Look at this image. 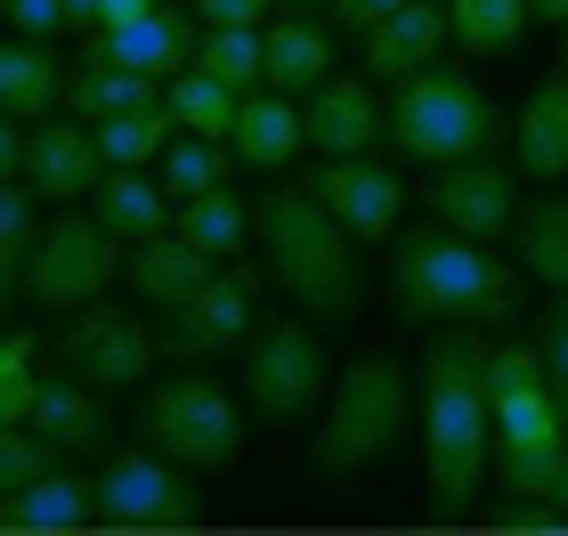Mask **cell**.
I'll list each match as a JSON object with an SVG mask.
<instances>
[{
    "label": "cell",
    "mask_w": 568,
    "mask_h": 536,
    "mask_svg": "<svg viewBox=\"0 0 568 536\" xmlns=\"http://www.w3.org/2000/svg\"><path fill=\"white\" fill-rule=\"evenodd\" d=\"M479 366H487V325L471 317H447L423 350V472H430V513L463 520L479 496L487 464H496V406L479 391Z\"/></svg>",
    "instance_id": "obj_1"
},
{
    "label": "cell",
    "mask_w": 568,
    "mask_h": 536,
    "mask_svg": "<svg viewBox=\"0 0 568 536\" xmlns=\"http://www.w3.org/2000/svg\"><path fill=\"white\" fill-rule=\"evenodd\" d=\"M252 236H261V261H268V285L308 310L317 325H349L366 310V252L342 220L317 203L308 179H284L252 203Z\"/></svg>",
    "instance_id": "obj_2"
},
{
    "label": "cell",
    "mask_w": 568,
    "mask_h": 536,
    "mask_svg": "<svg viewBox=\"0 0 568 536\" xmlns=\"http://www.w3.org/2000/svg\"><path fill=\"white\" fill-rule=\"evenodd\" d=\"M382 293H390L398 317H423V325L471 317V325L496 334V325L520 317V269H511L496 244L455 236L447 220L398 227L390 236V269H382Z\"/></svg>",
    "instance_id": "obj_3"
},
{
    "label": "cell",
    "mask_w": 568,
    "mask_h": 536,
    "mask_svg": "<svg viewBox=\"0 0 568 536\" xmlns=\"http://www.w3.org/2000/svg\"><path fill=\"white\" fill-rule=\"evenodd\" d=\"M415 374L398 366V350H357L342 374H333V398H325V423H317V447H308V479H357L374 472L382 455L406 439L415 423Z\"/></svg>",
    "instance_id": "obj_4"
},
{
    "label": "cell",
    "mask_w": 568,
    "mask_h": 536,
    "mask_svg": "<svg viewBox=\"0 0 568 536\" xmlns=\"http://www.w3.org/2000/svg\"><path fill=\"white\" fill-rule=\"evenodd\" d=\"M139 439L154 455H171V464L220 479V472H236L244 447H252V406L227 391V382H212L203 366H187V374H163V382L139 391Z\"/></svg>",
    "instance_id": "obj_5"
},
{
    "label": "cell",
    "mask_w": 568,
    "mask_h": 536,
    "mask_svg": "<svg viewBox=\"0 0 568 536\" xmlns=\"http://www.w3.org/2000/svg\"><path fill=\"white\" fill-rule=\"evenodd\" d=\"M382 139H390L406 163H463V155H487V146L504 139V122H496V107H487V90L471 82V73L430 58L423 73L390 82Z\"/></svg>",
    "instance_id": "obj_6"
},
{
    "label": "cell",
    "mask_w": 568,
    "mask_h": 536,
    "mask_svg": "<svg viewBox=\"0 0 568 536\" xmlns=\"http://www.w3.org/2000/svg\"><path fill=\"white\" fill-rule=\"evenodd\" d=\"M122 261H131V244H122L90 203H58V220H41L33 252H24V301H41L49 317H65V310H82V301L106 293L122 276Z\"/></svg>",
    "instance_id": "obj_7"
},
{
    "label": "cell",
    "mask_w": 568,
    "mask_h": 536,
    "mask_svg": "<svg viewBox=\"0 0 568 536\" xmlns=\"http://www.w3.org/2000/svg\"><path fill=\"white\" fill-rule=\"evenodd\" d=\"M325 398H333V366H325L317 317L301 310V317L252 325V342H244V406H252V423L293 431L308 415H325Z\"/></svg>",
    "instance_id": "obj_8"
},
{
    "label": "cell",
    "mask_w": 568,
    "mask_h": 536,
    "mask_svg": "<svg viewBox=\"0 0 568 536\" xmlns=\"http://www.w3.org/2000/svg\"><path fill=\"white\" fill-rule=\"evenodd\" d=\"M154 342L139 310H114L106 293L82 301V310H65L58 317V334H49V357H58V374L73 382H90L98 398H139L146 382H154Z\"/></svg>",
    "instance_id": "obj_9"
},
{
    "label": "cell",
    "mask_w": 568,
    "mask_h": 536,
    "mask_svg": "<svg viewBox=\"0 0 568 536\" xmlns=\"http://www.w3.org/2000/svg\"><path fill=\"white\" fill-rule=\"evenodd\" d=\"M90 488H98V528H122V536H163V528H195L203 520V472L154 455L146 439L106 455Z\"/></svg>",
    "instance_id": "obj_10"
},
{
    "label": "cell",
    "mask_w": 568,
    "mask_h": 536,
    "mask_svg": "<svg viewBox=\"0 0 568 536\" xmlns=\"http://www.w3.org/2000/svg\"><path fill=\"white\" fill-rule=\"evenodd\" d=\"M261 285H268V261H220L212 285L171 310L163 350L179 357V366H212V357L244 350L252 325H261Z\"/></svg>",
    "instance_id": "obj_11"
},
{
    "label": "cell",
    "mask_w": 568,
    "mask_h": 536,
    "mask_svg": "<svg viewBox=\"0 0 568 536\" xmlns=\"http://www.w3.org/2000/svg\"><path fill=\"white\" fill-rule=\"evenodd\" d=\"M423 203H430V220H447L455 236H471V244H511V220H520V171H504L496 155L430 163Z\"/></svg>",
    "instance_id": "obj_12"
},
{
    "label": "cell",
    "mask_w": 568,
    "mask_h": 536,
    "mask_svg": "<svg viewBox=\"0 0 568 536\" xmlns=\"http://www.w3.org/2000/svg\"><path fill=\"white\" fill-rule=\"evenodd\" d=\"M308 188H317V203L349 227L357 244H390L406 227V179L390 163H374V155H325L317 171H308Z\"/></svg>",
    "instance_id": "obj_13"
},
{
    "label": "cell",
    "mask_w": 568,
    "mask_h": 536,
    "mask_svg": "<svg viewBox=\"0 0 568 536\" xmlns=\"http://www.w3.org/2000/svg\"><path fill=\"white\" fill-rule=\"evenodd\" d=\"M106 146H98V122H73L65 107L41 114L33 131H24V188L41 203H90V188L106 179Z\"/></svg>",
    "instance_id": "obj_14"
},
{
    "label": "cell",
    "mask_w": 568,
    "mask_h": 536,
    "mask_svg": "<svg viewBox=\"0 0 568 536\" xmlns=\"http://www.w3.org/2000/svg\"><path fill=\"white\" fill-rule=\"evenodd\" d=\"M90 49H98V58H114V65L154 73V82H171V73H187V65H195V49H203V17H195V9H171V0H154L139 24H98Z\"/></svg>",
    "instance_id": "obj_15"
},
{
    "label": "cell",
    "mask_w": 568,
    "mask_h": 536,
    "mask_svg": "<svg viewBox=\"0 0 568 536\" xmlns=\"http://www.w3.org/2000/svg\"><path fill=\"white\" fill-rule=\"evenodd\" d=\"M301 114H308V146H317V155H374L382 146L374 73H325V82L301 98Z\"/></svg>",
    "instance_id": "obj_16"
},
{
    "label": "cell",
    "mask_w": 568,
    "mask_h": 536,
    "mask_svg": "<svg viewBox=\"0 0 568 536\" xmlns=\"http://www.w3.org/2000/svg\"><path fill=\"white\" fill-rule=\"evenodd\" d=\"M447 41H455L447 0H398V9L382 17L374 33H357V58H366V73L390 90V82H406V73H423Z\"/></svg>",
    "instance_id": "obj_17"
},
{
    "label": "cell",
    "mask_w": 568,
    "mask_h": 536,
    "mask_svg": "<svg viewBox=\"0 0 568 536\" xmlns=\"http://www.w3.org/2000/svg\"><path fill=\"white\" fill-rule=\"evenodd\" d=\"M212 252H203V244H187V236H179V227H163V236H139L131 244V261H122V276H131V293L146 301V310H179V301H195L203 285H212Z\"/></svg>",
    "instance_id": "obj_18"
},
{
    "label": "cell",
    "mask_w": 568,
    "mask_h": 536,
    "mask_svg": "<svg viewBox=\"0 0 568 536\" xmlns=\"http://www.w3.org/2000/svg\"><path fill=\"white\" fill-rule=\"evenodd\" d=\"M73 528H98V488L73 464L0 496V536H73Z\"/></svg>",
    "instance_id": "obj_19"
},
{
    "label": "cell",
    "mask_w": 568,
    "mask_h": 536,
    "mask_svg": "<svg viewBox=\"0 0 568 536\" xmlns=\"http://www.w3.org/2000/svg\"><path fill=\"white\" fill-rule=\"evenodd\" d=\"M236 163L244 171H284L308 146V114H301V98H284V90H244V114H236Z\"/></svg>",
    "instance_id": "obj_20"
},
{
    "label": "cell",
    "mask_w": 568,
    "mask_h": 536,
    "mask_svg": "<svg viewBox=\"0 0 568 536\" xmlns=\"http://www.w3.org/2000/svg\"><path fill=\"white\" fill-rule=\"evenodd\" d=\"M511 146H520V171L536 179V188L568 179V65L545 73V82L528 90L520 122H511Z\"/></svg>",
    "instance_id": "obj_21"
},
{
    "label": "cell",
    "mask_w": 568,
    "mask_h": 536,
    "mask_svg": "<svg viewBox=\"0 0 568 536\" xmlns=\"http://www.w3.org/2000/svg\"><path fill=\"white\" fill-rule=\"evenodd\" d=\"M33 431H49V439H58L73 464H82V455H98L114 439V423H106V398L90 391V382H73V374H58L49 366L41 374V398H33Z\"/></svg>",
    "instance_id": "obj_22"
},
{
    "label": "cell",
    "mask_w": 568,
    "mask_h": 536,
    "mask_svg": "<svg viewBox=\"0 0 568 536\" xmlns=\"http://www.w3.org/2000/svg\"><path fill=\"white\" fill-rule=\"evenodd\" d=\"M90 212L106 220L122 244H139V236H163V227L179 220V203H171L163 179H146V171H131V163H114V171L90 188Z\"/></svg>",
    "instance_id": "obj_23"
},
{
    "label": "cell",
    "mask_w": 568,
    "mask_h": 536,
    "mask_svg": "<svg viewBox=\"0 0 568 536\" xmlns=\"http://www.w3.org/2000/svg\"><path fill=\"white\" fill-rule=\"evenodd\" d=\"M0 107H9L17 122H41V114L65 107V65H58L49 41H33V33L0 41Z\"/></svg>",
    "instance_id": "obj_24"
},
{
    "label": "cell",
    "mask_w": 568,
    "mask_h": 536,
    "mask_svg": "<svg viewBox=\"0 0 568 536\" xmlns=\"http://www.w3.org/2000/svg\"><path fill=\"white\" fill-rule=\"evenodd\" d=\"M146 98H163V90H154V73L114 65V58H98V49H82V65L65 73V114H73V122L131 114V107H146Z\"/></svg>",
    "instance_id": "obj_25"
},
{
    "label": "cell",
    "mask_w": 568,
    "mask_h": 536,
    "mask_svg": "<svg viewBox=\"0 0 568 536\" xmlns=\"http://www.w3.org/2000/svg\"><path fill=\"white\" fill-rule=\"evenodd\" d=\"M511 252L545 293H568V195H528L511 220Z\"/></svg>",
    "instance_id": "obj_26"
},
{
    "label": "cell",
    "mask_w": 568,
    "mask_h": 536,
    "mask_svg": "<svg viewBox=\"0 0 568 536\" xmlns=\"http://www.w3.org/2000/svg\"><path fill=\"white\" fill-rule=\"evenodd\" d=\"M560 455H568V431H496V488L504 496H536L552 504V479H560Z\"/></svg>",
    "instance_id": "obj_27"
},
{
    "label": "cell",
    "mask_w": 568,
    "mask_h": 536,
    "mask_svg": "<svg viewBox=\"0 0 568 536\" xmlns=\"http://www.w3.org/2000/svg\"><path fill=\"white\" fill-rule=\"evenodd\" d=\"M333 73V33L317 17H284V24H268V90H284V98H308Z\"/></svg>",
    "instance_id": "obj_28"
},
{
    "label": "cell",
    "mask_w": 568,
    "mask_h": 536,
    "mask_svg": "<svg viewBox=\"0 0 568 536\" xmlns=\"http://www.w3.org/2000/svg\"><path fill=\"white\" fill-rule=\"evenodd\" d=\"M179 236H187V244H203V252H212V261H236V252L252 244V203L236 195V188H203V195H187V203H179Z\"/></svg>",
    "instance_id": "obj_29"
},
{
    "label": "cell",
    "mask_w": 568,
    "mask_h": 536,
    "mask_svg": "<svg viewBox=\"0 0 568 536\" xmlns=\"http://www.w3.org/2000/svg\"><path fill=\"white\" fill-rule=\"evenodd\" d=\"M447 24L463 41V58H511L528 41V0H447Z\"/></svg>",
    "instance_id": "obj_30"
},
{
    "label": "cell",
    "mask_w": 568,
    "mask_h": 536,
    "mask_svg": "<svg viewBox=\"0 0 568 536\" xmlns=\"http://www.w3.org/2000/svg\"><path fill=\"white\" fill-rule=\"evenodd\" d=\"M171 139H179L171 98H146V107H131V114H106V122H98V146H106V163H131V171H154Z\"/></svg>",
    "instance_id": "obj_31"
},
{
    "label": "cell",
    "mask_w": 568,
    "mask_h": 536,
    "mask_svg": "<svg viewBox=\"0 0 568 536\" xmlns=\"http://www.w3.org/2000/svg\"><path fill=\"white\" fill-rule=\"evenodd\" d=\"M163 98H171L179 131H203V139H236L244 90H227L220 73H203V65H187V73H171V82H163Z\"/></svg>",
    "instance_id": "obj_32"
},
{
    "label": "cell",
    "mask_w": 568,
    "mask_h": 536,
    "mask_svg": "<svg viewBox=\"0 0 568 536\" xmlns=\"http://www.w3.org/2000/svg\"><path fill=\"white\" fill-rule=\"evenodd\" d=\"M227 171H236V146L227 139H203V131H179L163 146V163H154V179L171 188V203H187L203 188H227Z\"/></svg>",
    "instance_id": "obj_33"
},
{
    "label": "cell",
    "mask_w": 568,
    "mask_h": 536,
    "mask_svg": "<svg viewBox=\"0 0 568 536\" xmlns=\"http://www.w3.org/2000/svg\"><path fill=\"white\" fill-rule=\"evenodd\" d=\"M195 65L220 73L227 90H261L268 82V33H261V24H203Z\"/></svg>",
    "instance_id": "obj_34"
},
{
    "label": "cell",
    "mask_w": 568,
    "mask_h": 536,
    "mask_svg": "<svg viewBox=\"0 0 568 536\" xmlns=\"http://www.w3.org/2000/svg\"><path fill=\"white\" fill-rule=\"evenodd\" d=\"M65 464H73V455L49 439V431H33V423H9V431H0V496L33 488V479L65 472Z\"/></svg>",
    "instance_id": "obj_35"
},
{
    "label": "cell",
    "mask_w": 568,
    "mask_h": 536,
    "mask_svg": "<svg viewBox=\"0 0 568 536\" xmlns=\"http://www.w3.org/2000/svg\"><path fill=\"white\" fill-rule=\"evenodd\" d=\"M33 398H41V342L33 334H0V431L33 423Z\"/></svg>",
    "instance_id": "obj_36"
},
{
    "label": "cell",
    "mask_w": 568,
    "mask_h": 536,
    "mask_svg": "<svg viewBox=\"0 0 568 536\" xmlns=\"http://www.w3.org/2000/svg\"><path fill=\"white\" fill-rule=\"evenodd\" d=\"M536 350H545V382H552V406L568 423V293H552L536 310Z\"/></svg>",
    "instance_id": "obj_37"
},
{
    "label": "cell",
    "mask_w": 568,
    "mask_h": 536,
    "mask_svg": "<svg viewBox=\"0 0 568 536\" xmlns=\"http://www.w3.org/2000/svg\"><path fill=\"white\" fill-rule=\"evenodd\" d=\"M33 203H41V195L24 188V179H0V236L33 244V227H41V220H33Z\"/></svg>",
    "instance_id": "obj_38"
},
{
    "label": "cell",
    "mask_w": 568,
    "mask_h": 536,
    "mask_svg": "<svg viewBox=\"0 0 568 536\" xmlns=\"http://www.w3.org/2000/svg\"><path fill=\"white\" fill-rule=\"evenodd\" d=\"M65 24V0H9V33H33V41H49Z\"/></svg>",
    "instance_id": "obj_39"
},
{
    "label": "cell",
    "mask_w": 568,
    "mask_h": 536,
    "mask_svg": "<svg viewBox=\"0 0 568 536\" xmlns=\"http://www.w3.org/2000/svg\"><path fill=\"white\" fill-rule=\"evenodd\" d=\"M24 252H33V244L0 236V317H17V301H24Z\"/></svg>",
    "instance_id": "obj_40"
},
{
    "label": "cell",
    "mask_w": 568,
    "mask_h": 536,
    "mask_svg": "<svg viewBox=\"0 0 568 536\" xmlns=\"http://www.w3.org/2000/svg\"><path fill=\"white\" fill-rule=\"evenodd\" d=\"M325 9H333V33H374L398 0H325Z\"/></svg>",
    "instance_id": "obj_41"
},
{
    "label": "cell",
    "mask_w": 568,
    "mask_h": 536,
    "mask_svg": "<svg viewBox=\"0 0 568 536\" xmlns=\"http://www.w3.org/2000/svg\"><path fill=\"white\" fill-rule=\"evenodd\" d=\"M268 9H276V0H195L203 24H261Z\"/></svg>",
    "instance_id": "obj_42"
},
{
    "label": "cell",
    "mask_w": 568,
    "mask_h": 536,
    "mask_svg": "<svg viewBox=\"0 0 568 536\" xmlns=\"http://www.w3.org/2000/svg\"><path fill=\"white\" fill-rule=\"evenodd\" d=\"M496 528H536V536H560L568 513H536V496H511V513H496Z\"/></svg>",
    "instance_id": "obj_43"
},
{
    "label": "cell",
    "mask_w": 568,
    "mask_h": 536,
    "mask_svg": "<svg viewBox=\"0 0 568 536\" xmlns=\"http://www.w3.org/2000/svg\"><path fill=\"white\" fill-rule=\"evenodd\" d=\"M0 179H24V131L9 107H0Z\"/></svg>",
    "instance_id": "obj_44"
},
{
    "label": "cell",
    "mask_w": 568,
    "mask_h": 536,
    "mask_svg": "<svg viewBox=\"0 0 568 536\" xmlns=\"http://www.w3.org/2000/svg\"><path fill=\"white\" fill-rule=\"evenodd\" d=\"M154 9V0H106V9H98V24H139ZM98 24H90V33H98Z\"/></svg>",
    "instance_id": "obj_45"
},
{
    "label": "cell",
    "mask_w": 568,
    "mask_h": 536,
    "mask_svg": "<svg viewBox=\"0 0 568 536\" xmlns=\"http://www.w3.org/2000/svg\"><path fill=\"white\" fill-rule=\"evenodd\" d=\"M98 9H106V0H65V24H82V33H90V24H98Z\"/></svg>",
    "instance_id": "obj_46"
},
{
    "label": "cell",
    "mask_w": 568,
    "mask_h": 536,
    "mask_svg": "<svg viewBox=\"0 0 568 536\" xmlns=\"http://www.w3.org/2000/svg\"><path fill=\"white\" fill-rule=\"evenodd\" d=\"M528 17L536 24H568V0H528Z\"/></svg>",
    "instance_id": "obj_47"
},
{
    "label": "cell",
    "mask_w": 568,
    "mask_h": 536,
    "mask_svg": "<svg viewBox=\"0 0 568 536\" xmlns=\"http://www.w3.org/2000/svg\"><path fill=\"white\" fill-rule=\"evenodd\" d=\"M276 9H284V17H317L325 0H276Z\"/></svg>",
    "instance_id": "obj_48"
},
{
    "label": "cell",
    "mask_w": 568,
    "mask_h": 536,
    "mask_svg": "<svg viewBox=\"0 0 568 536\" xmlns=\"http://www.w3.org/2000/svg\"><path fill=\"white\" fill-rule=\"evenodd\" d=\"M552 504H560V513H568V455H560V479H552Z\"/></svg>",
    "instance_id": "obj_49"
},
{
    "label": "cell",
    "mask_w": 568,
    "mask_h": 536,
    "mask_svg": "<svg viewBox=\"0 0 568 536\" xmlns=\"http://www.w3.org/2000/svg\"><path fill=\"white\" fill-rule=\"evenodd\" d=\"M560 65H568V24H560Z\"/></svg>",
    "instance_id": "obj_50"
},
{
    "label": "cell",
    "mask_w": 568,
    "mask_h": 536,
    "mask_svg": "<svg viewBox=\"0 0 568 536\" xmlns=\"http://www.w3.org/2000/svg\"><path fill=\"white\" fill-rule=\"evenodd\" d=\"M0 17H9V0H0Z\"/></svg>",
    "instance_id": "obj_51"
}]
</instances>
